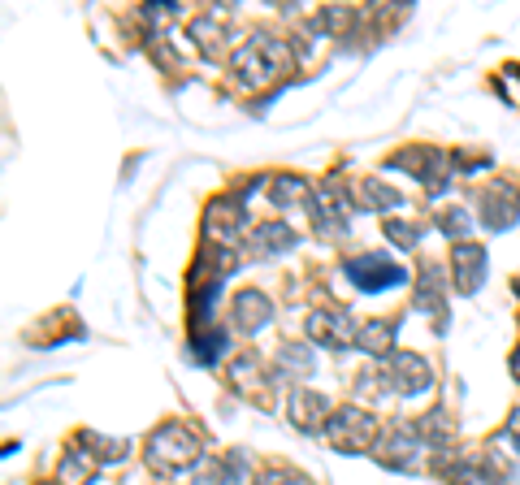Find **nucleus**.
I'll return each instance as SVG.
<instances>
[{
  "instance_id": "f257e3e1",
  "label": "nucleus",
  "mask_w": 520,
  "mask_h": 485,
  "mask_svg": "<svg viewBox=\"0 0 520 485\" xmlns=\"http://www.w3.org/2000/svg\"><path fill=\"white\" fill-rule=\"evenodd\" d=\"M286 61H291V48L273 35H252L247 44L234 48V74H239L247 87H265L273 74H282Z\"/></svg>"
},
{
  "instance_id": "f03ea898",
  "label": "nucleus",
  "mask_w": 520,
  "mask_h": 485,
  "mask_svg": "<svg viewBox=\"0 0 520 485\" xmlns=\"http://www.w3.org/2000/svg\"><path fill=\"white\" fill-rule=\"evenodd\" d=\"M195 460H200V438H195V429H187V425H161L148 438V464L156 473L174 477L182 468H191Z\"/></svg>"
},
{
  "instance_id": "7ed1b4c3",
  "label": "nucleus",
  "mask_w": 520,
  "mask_h": 485,
  "mask_svg": "<svg viewBox=\"0 0 520 485\" xmlns=\"http://www.w3.org/2000/svg\"><path fill=\"white\" fill-rule=\"evenodd\" d=\"M325 438H330V447H338L343 455H356L364 447H373V438H377V425H373V416L356 408V403H347V408H338L330 416V425H325Z\"/></svg>"
},
{
  "instance_id": "20e7f679",
  "label": "nucleus",
  "mask_w": 520,
  "mask_h": 485,
  "mask_svg": "<svg viewBox=\"0 0 520 485\" xmlns=\"http://www.w3.org/2000/svg\"><path fill=\"white\" fill-rule=\"evenodd\" d=\"M382 382L395 386L399 395H421L434 382V373H429V364L421 356H412V351H395L390 360H382Z\"/></svg>"
},
{
  "instance_id": "39448f33",
  "label": "nucleus",
  "mask_w": 520,
  "mask_h": 485,
  "mask_svg": "<svg viewBox=\"0 0 520 485\" xmlns=\"http://www.w3.org/2000/svg\"><path fill=\"white\" fill-rule=\"evenodd\" d=\"M347 278L360 291H386L395 282H408V269L395 265L390 256H360V260H347Z\"/></svg>"
},
{
  "instance_id": "423d86ee",
  "label": "nucleus",
  "mask_w": 520,
  "mask_h": 485,
  "mask_svg": "<svg viewBox=\"0 0 520 485\" xmlns=\"http://www.w3.org/2000/svg\"><path fill=\"white\" fill-rule=\"evenodd\" d=\"M308 338L321 347H351L360 343V330L347 312H312L308 317Z\"/></svg>"
},
{
  "instance_id": "0eeeda50",
  "label": "nucleus",
  "mask_w": 520,
  "mask_h": 485,
  "mask_svg": "<svg viewBox=\"0 0 520 485\" xmlns=\"http://www.w3.org/2000/svg\"><path fill=\"white\" fill-rule=\"evenodd\" d=\"M286 412H291V425H299L304 434H317V429L330 425V403H325V395H317V390H304L295 386L291 399H286Z\"/></svg>"
},
{
  "instance_id": "6e6552de",
  "label": "nucleus",
  "mask_w": 520,
  "mask_h": 485,
  "mask_svg": "<svg viewBox=\"0 0 520 485\" xmlns=\"http://www.w3.org/2000/svg\"><path fill=\"white\" fill-rule=\"evenodd\" d=\"M451 265H455V286H460L464 295H473V291H481V282H486L490 256H486V247H477V243H460Z\"/></svg>"
},
{
  "instance_id": "1a4fd4ad",
  "label": "nucleus",
  "mask_w": 520,
  "mask_h": 485,
  "mask_svg": "<svg viewBox=\"0 0 520 485\" xmlns=\"http://www.w3.org/2000/svg\"><path fill=\"white\" fill-rule=\"evenodd\" d=\"M230 317H234V330L256 334V330H265L269 325L273 304H269V295H260V291H239L234 295V304H230Z\"/></svg>"
},
{
  "instance_id": "9d476101",
  "label": "nucleus",
  "mask_w": 520,
  "mask_h": 485,
  "mask_svg": "<svg viewBox=\"0 0 520 485\" xmlns=\"http://www.w3.org/2000/svg\"><path fill=\"white\" fill-rule=\"evenodd\" d=\"M377 451H382V460H386L390 468H403V473H412V468H416V455L425 451V442L416 438V429H403V434L395 429V434L382 438V447H377Z\"/></svg>"
},
{
  "instance_id": "9b49d317",
  "label": "nucleus",
  "mask_w": 520,
  "mask_h": 485,
  "mask_svg": "<svg viewBox=\"0 0 520 485\" xmlns=\"http://www.w3.org/2000/svg\"><path fill=\"white\" fill-rule=\"evenodd\" d=\"M481 208H486V226L490 230H512L516 217H520V195L512 187H490Z\"/></svg>"
},
{
  "instance_id": "f8f14e48",
  "label": "nucleus",
  "mask_w": 520,
  "mask_h": 485,
  "mask_svg": "<svg viewBox=\"0 0 520 485\" xmlns=\"http://www.w3.org/2000/svg\"><path fill=\"white\" fill-rule=\"evenodd\" d=\"M312 213H317V221H321V230H343L347 226V204H343V191L338 187H330V182H325V187H317L312 191Z\"/></svg>"
},
{
  "instance_id": "ddd939ff",
  "label": "nucleus",
  "mask_w": 520,
  "mask_h": 485,
  "mask_svg": "<svg viewBox=\"0 0 520 485\" xmlns=\"http://www.w3.org/2000/svg\"><path fill=\"white\" fill-rule=\"evenodd\" d=\"M204 230H208V239H226V243H234V234L243 230V208L217 200L213 208H208V217H204Z\"/></svg>"
},
{
  "instance_id": "4468645a",
  "label": "nucleus",
  "mask_w": 520,
  "mask_h": 485,
  "mask_svg": "<svg viewBox=\"0 0 520 485\" xmlns=\"http://www.w3.org/2000/svg\"><path fill=\"white\" fill-rule=\"evenodd\" d=\"M416 304H421L425 312H438V325H447V304H442V269L438 265L421 269V282H416Z\"/></svg>"
},
{
  "instance_id": "2eb2a0df",
  "label": "nucleus",
  "mask_w": 520,
  "mask_h": 485,
  "mask_svg": "<svg viewBox=\"0 0 520 485\" xmlns=\"http://www.w3.org/2000/svg\"><path fill=\"white\" fill-rule=\"evenodd\" d=\"M252 247L260 256H278L286 247H295V230L282 226V221H265V226L252 230Z\"/></svg>"
},
{
  "instance_id": "dca6fc26",
  "label": "nucleus",
  "mask_w": 520,
  "mask_h": 485,
  "mask_svg": "<svg viewBox=\"0 0 520 485\" xmlns=\"http://www.w3.org/2000/svg\"><path fill=\"white\" fill-rule=\"evenodd\" d=\"M360 347L369 351V356H377V360H390L395 356V325L390 321H364Z\"/></svg>"
},
{
  "instance_id": "f3484780",
  "label": "nucleus",
  "mask_w": 520,
  "mask_h": 485,
  "mask_svg": "<svg viewBox=\"0 0 520 485\" xmlns=\"http://www.w3.org/2000/svg\"><path fill=\"white\" fill-rule=\"evenodd\" d=\"M239 477H243V460L230 455V460H208L200 468V477H195V485H239Z\"/></svg>"
},
{
  "instance_id": "a211bd4d",
  "label": "nucleus",
  "mask_w": 520,
  "mask_h": 485,
  "mask_svg": "<svg viewBox=\"0 0 520 485\" xmlns=\"http://www.w3.org/2000/svg\"><path fill=\"white\" fill-rule=\"evenodd\" d=\"M312 364H317V360H312L308 347H282L278 351V373L282 377H299V382H304V377L312 373Z\"/></svg>"
},
{
  "instance_id": "6ab92c4d",
  "label": "nucleus",
  "mask_w": 520,
  "mask_h": 485,
  "mask_svg": "<svg viewBox=\"0 0 520 485\" xmlns=\"http://www.w3.org/2000/svg\"><path fill=\"white\" fill-rule=\"evenodd\" d=\"M269 200L278 204V208H291V204H304V200H312V195H308V187H304V182H299V178H273Z\"/></svg>"
},
{
  "instance_id": "aec40b11",
  "label": "nucleus",
  "mask_w": 520,
  "mask_h": 485,
  "mask_svg": "<svg viewBox=\"0 0 520 485\" xmlns=\"http://www.w3.org/2000/svg\"><path fill=\"white\" fill-rule=\"evenodd\" d=\"M87 451H96V460L100 464H117V460H126V442H117V438H100V434H83L78 438Z\"/></svg>"
},
{
  "instance_id": "412c9836",
  "label": "nucleus",
  "mask_w": 520,
  "mask_h": 485,
  "mask_svg": "<svg viewBox=\"0 0 520 485\" xmlns=\"http://www.w3.org/2000/svg\"><path fill=\"white\" fill-rule=\"evenodd\" d=\"M451 434H455V429L447 425V416H442V412H429V416H421V425H416V438H421V442H438V447H447Z\"/></svg>"
},
{
  "instance_id": "4be33fe9",
  "label": "nucleus",
  "mask_w": 520,
  "mask_h": 485,
  "mask_svg": "<svg viewBox=\"0 0 520 485\" xmlns=\"http://www.w3.org/2000/svg\"><path fill=\"white\" fill-rule=\"evenodd\" d=\"M438 230L447 234V239H460V243H468V230H473V217H468L464 208H447V213H438Z\"/></svg>"
},
{
  "instance_id": "5701e85b",
  "label": "nucleus",
  "mask_w": 520,
  "mask_h": 485,
  "mask_svg": "<svg viewBox=\"0 0 520 485\" xmlns=\"http://www.w3.org/2000/svg\"><path fill=\"white\" fill-rule=\"evenodd\" d=\"M226 347H230L226 330H217V334H200V338H195V360H200V364H213Z\"/></svg>"
},
{
  "instance_id": "b1692460",
  "label": "nucleus",
  "mask_w": 520,
  "mask_h": 485,
  "mask_svg": "<svg viewBox=\"0 0 520 485\" xmlns=\"http://www.w3.org/2000/svg\"><path fill=\"white\" fill-rule=\"evenodd\" d=\"M61 473H65V481H96V460H87V455H65Z\"/></svg>"
},
{
  "instance_id": "393cba45",
  "label": "nucleus",
  "mask_w": 520,
  "mask_h": 485,
  "mask_svg": "<svg viewBox=\"0 0 520 485\" xmlns=\"http://www.w3.org/2000/svg\"><path fill=\"white\" fill-rule=\"evenodd\" d=\"M364 200H369L373 208H399V204H403V200H399V191H386L377 178L364 182Z\"/></svg>"
},
{
  "instance_id": "a878e982",
  "label": "nucleus",
  "mask_w": 520,
  "mask_h": 485,
  "mask_svg": "<svg viewBox=\"0 0 520 485\" xmlns=\"http://www.w3.org/2000/svg\"><path fill=\"white\" fill-rule=\"evenodd\" d=\"M386 234H390V243H399V247H416V243H421V230H416L412 221H386Z\"/></svg>"
},
{
  "instance_id": "bb28decb",
  "label": "nucleus",
  "mask_w": 520,
  "mask_h": 485,
  "mask_svg": "<svg viewBox=\"0 0 520 485\" xmlns=\"http://www.w3.org/2000/svg\"><path fill=\"white\" fill-rule=\"evenodd\" d=\"M256 485H308V477L286 473V468H265V473L256 477Z\"/></svg>"
},
{
  "instance_id": "cd10ccee",
  "label": "nucleus",
  "mask_w": 520,
  "mask_h": 485,
  "mask_svg": "<svg viewBox=\"0 0 520 485\" xmlns=\"http://www.w3.org/2000/svg\"><path fill=\"white\" fill-rule=\"evenodd\" d=\"M507 434H512V438H516V447H520V408L512 412V421H507Z\"/></svg>"
},
{
  "instance_id": "c85d7f7f",
  "label": "nucleus",
  "mask_w": 520,
  "mask_h": 485,
  "mask_svg": "<svg viewBox=\"0 0 520 485\" xmlns=\"http://www.w3.org/2000/svg\"><path fill=\"white\" fill-rule=\"evenodd\" d=\"M512 373L520 377V347H516V356H512Z\"/></svg>"
}]
</instances>
